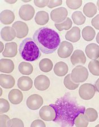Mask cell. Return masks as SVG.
Here are the masks:
<instances>
[{
  "label": "cell",
  "mask_w": 99,
  "mask_h": 127,
  "mask_svg": "<svg viewBox=\"0 0 99 127\" xmlns=\"http://www.w3.org/2000/svg\"><path fill=\"white\" fill-rule=\"evenodd\" d=\"M0 114L7 113L10 109V104L9 102L7 100L3 98L0 99Z\"/></svg>",
  "instance_id": "obj_34"
},
{
  "label": "cell",
  "mask_w": 99,
  "mask_h": 127,
  "mask_svg": "<svg viewBox=\"0 0 99 127\" xmlns=\"http://www.w3.org/2000/svg\"><path fill=\"white\" fill-rule=\"evenodd\" d=\"M96 89L92 84L85 83L81 86L79 90V95L82 99L90 100L93 98L95 95Z\"/></svg>",
  "instance_id": "obj_4"
},
{
  "label": "cell",
  "mask_w": 99,
  "mask_h": 127,
  "mask_svg": "<svg viewBox=\"0 0 99 127\" xmlns=\"http://www.w3.org/2000/svg\"><path fill=\"white\" fill-rule=\"evenodd\" d=\"M43 102V99L42 96L37 94H34L28 98L26 103L30 109L36 110L39 109L42 106Z\"/></svg>",
  "instance_id": "obj_8"
},
{
  "label": "cell",
  "mask_w": 99,
  "mask_h": 127,
  "mask_svg": "<svg viewBox=\"0 0 99 127\" xmlns=\"http://www.w3.org/2000/svg\"><path fill=\"white\" fill-rule=\"evenodd\" d=\"M64 83L66 88L70 90H74L78 88L79 84H76L73 82L71 77V74H69L64 79Z\"/></svg>",
  "instance_id": "obj_30"
},
{
  "label": "cell",
  "mask_w": 99,
  "mask_h": 127,
  "mask_svg": "<svg viewBox=\"0 0 99 127\" xmlns=\"http://www.w3.org/2000/svg\"><path fill=\"white\" fill-rule=\"evenodd\" d=\"M1 38L5 41L12 40L16 36V31L12 27L7 26L1 29Z\"/></svg>",
  "instance_id": "obj_20"
},
{
  "label": "cell",
  "mask_w": 99,
  "mask_h": 127,
  "mask_svg": "<svg viewBox=\"0 0 99 127\" xmlns=\"http://www.w3.org/2000/svg\"><path fill=\"white\" fill-rule=\"evenodd\" d=\"M96 40L97 43L99 44V32L98 34H97L96 38Z\"/></svg>",
  "instance_id": "obj_44"
},
{
  "label": "cell",
  "mask_w": 99,
  "mask_h": 127,
  "mask_svg": "<svg viewBox=\"0 0 99 127\" xmlns=\"http://www.w3.org/2000/svg\"><path fill=\"white\" fill-rule=\"evenodd\" d=\"M39 68L43 72H48L52 70L53 64L50 59L45 58L42 59L39 63Z\"/></svg>",
  "instance_id": "obj_26"
},
{
  "label": "cell",
  "mask_w": 99,
  "mask_h": 127,
  "mask_svg": "<svg viewBox=\"0 0 99 127\" xmlns=\"http://www.w3.org/2000/svg\"><path fill=\"white\" fill-rule=\"evenodd\" d=\"M97 5L98 6V9L99 10V0L97 1Z\"/></svg>",
  "instance_id": "obj_45"
},
{
  "label": "cell",
  "mask_w": 99,
  "mask_h": 127,
  "mask_svg": "<svg viewBox=\"0 0 99 127\" xmlns=\"http://www.w3.org/2000/svg\"><path fill=\"white\" fill-rule=\"evenodd\" d=\"M85 115L89 122H95L98 118V114L97 110L92 108H87L85 112Z\"/></svg>",
  "instance_id": "obj_29"
},
{
  "label": "cell",
  "mask_w": 99,
  "mask_h": 127,
  "mask_svg": "<svg viewBox=\"0 0 99 127\" xmlns=\"http://www.w3.org/2000/svg\"><path fill=\"white\" fill-rule=\"evenodd\" d=\"M72 18L74 24L77 25L83 24L86 19L81 11H79L74 12L72 14Z\"/></svg>",
  "instance_id": "obj_28"
},
{
  "label": "cell",
  "mask_w": 99,
  "mask_h": 127,
  "mask_svg": "<svg viewBox=\"0 0 99 127\" xmlns=\"http://www.w3.org/2000/svg\"><path fill=\"white\" fill-rule=\"evenodd\" d=\"M12 27L15 31L16 36L18 38H23L28 33L29 28L27 24L22 21H16L13 24Z\"/></svg>",
  "instance_id": "obj_10"
},
{
  "label": "cell",
  "mask_w": 99,
  "mask_h": 127,
  "mask_svg": "<svg viewBox=\"0 0 99 127\" xmlns=\"http://www.w3.org/2000/svg\"><path fill=\"white\" fill-rule=\"evenodd\" d=\"M96 127H99V124L98 125H97V126H96Z\"/></svg>",
  "instance_id": "obj_46"
},
{
  "label": "cell",
  "mask_w": 99,
  "mask_h": 127,
  "mask_svg": "<svg viewBox=\"0 0 99 127\" xmlns=\"http://www.w3.org/2000/svg\"><path fill=\"white\" fill-rule=\"evenodd\" d=\"M49 14L45 11H40L37 13L35 17V21L39 25H44L48 22Z\"/></svg>",
  "instance_id": "obj_23"
},
{
  "label": "cell",
  "mask_w": 99,
  "mask_h": 127,
  "mask_svg": "<svg viewBox=\"0 0 99 127\" xmlns=\"http://www.w3.org/2000/svg\"><path fill=\"white\" fill-rule=\"evenodd\" d=\"M35 13L34 9L31 5H24L19 9V14L20 17L23 20H31L33 17Z\"/></svg>",
  "instance_id": "obj_9"
},
{
  "label": "cell",
  "mask_w": 99,
  "mask_h": 127,
  "mask_svg": "<svg viewBox=\"0 0 99 127\" xmlns=\"http://www.w3.org/2000/svg\"><path fill=\"white\" fill-rule=\"evenodd\" d=\"M39 116L42 119L46 121H50L55 119V110L52 106L45 105L43 106L39 112Z\"/></svg>",
  "instance_id": "obj_7"
},
{
  "label": "cell",
  "mask_w": 99,
  "mask_h": 127,
  "mask_svg": "<svg viewBox=\"0 0 99 127\" xmlns=\"http://www.w3.org/2000/svg\"><path fill=\"white\" fill-rule=\"evenodd\" d=\"M82 35L84 40L87 41H91L95 37V31L93 28L90 26H87L82 30Z\"/></svg>",
  "instance_id": "obj_25"
},
{
  "label": "cell",
  "mask_w": 99,
  "mask_h": 127,
  "mask_svg": "<svg viewBox=\"0 0 99 127\" xmlns=\"http://www.w3.org/2000/svg\"><path fill=\"white\" fill-rule=\"evenodd\" d=\"M15 81L12 76L1 74L0 75V85L5 89H9L12 88L15 85Z\"/></svg>",
  "instance_id": "obj_16"
},
{
  "label": "cell",
  "mask_w": 99,
  "mask_h": 127,
  "mask_svg": "<svg viewBox=\"0 0 99 127\" xmlns=\"http://www.w3.org/2000/svg\"><path fill=\"white\" fill-rule=\"evenodd\" d=\"M88 76V70L81 65L77 66L73 70L71 74V78L72 81L77 83L85 81Z\"/></svg>",
  "instance_id": "obj_3"
},
{
  "label": "cell",
  "mask_w": 99,
  "mask_h": 127,
  "mask_svg": "<svg viewBox=\"0 0 99 127\" xmlns=\"http://www.w3.org/2000/svg\"><path fill=\"white\" fill-rule=\"evenodd\" d=\"M15 16L14 13L9 10H5L0 13V21L5 25L11 24L14 20Z\"/></svg>",
  "instance_id": "obj_22"
},
{
  "label": "cell",
  "mask_w": 99,
  "mask_h": 127,
  "mask_svg": "<svg viewBox=\"0 0 99 127\" xmlns=\"http://www.w3.org/2000/svg\"><path fill=\"white\" fill-rule=\"evenodd\" d=\"M10 120L9 117L5 115H0V127H8L7 123Z\"/></svg>",
  "instance_id": "obj_37"
},
{
  "label": "cell",
  "mask_w": 99,
  "mask_h": 127,
  "mask_svg": "<svg viewBox=\"0 0 99 127\" xmlns=\"http://www.w3.org/2000/svg\"><path fill=\"white\" fill-rule=\"evenodd\" d=\"M68 15L67 10L65 7H61L54 9L50 13L51 19L54 22H62L66 18Z\"/></svg>",
  "instance_id": "obj_5"
},
{
  "label": "cell",
  "mask_w": 99,
  "mask_h": 127,
  "mask_svg": "<svg viewBox=\"0 0 99 127\" xmlns=\"http://www.w3.org/2000/svg\"></svg>",
  "instance_id": "obj_47"
},
{
  "label": "cell",
  "mask_w": 99,
  "mask_h": 127,
  "mask_svg": "<svg viewBox=\"0 0 99 127\" xmlns=\"http://www.w3.org/2000/svg\"><path fill=\"white\" fill-rule=\"evenodd\" d=\"M71 61L73 65H76L79 64L84 65L86 62V58L83 51L75 50L71 57Z\"/></svg>",
  "instance_id": "obj_12"
},
{
  "label": "cell",
  "mask_w": 99,
  "mask_h": 127,
  "mask_svg": "<svg viewBox=\"0 0 99 127\" xmlns=\"http://www.w3.org/2000/svg\"><path fill=\"white\" fill-rule=\"evenodd\" d=\"M66 4L70 9L75 10L78 9L82 5V0H67Z\"/></svg>",
  "instance_id": "obj_35"
},
{
  "label": "cell",
  "mask_w": 99,
  "mask_h": 127,
  "mask_svg": "<svg viewBox=\"0 0 99 127\" xmlns=\"http://www.w3.org/2000/svg\"><path fill=\"white\" fill-rule=\"evenodd\" d=\"M85 52L87 57L95 60L99 57V46L95 43H91L86 47Z\"/></svg>",
  "instance_id": "obj_13"
},
{
  "label": "cell",
  "mask_w": 99,
  "mask_h": 127,
  "mask_svg": "<svg viewBox=\"0 0 99 127\" xmlns=\"http://www.w3.org/2000/svg\"><path fill=\"white\" fill-rule=\"evenodd\" d=\"M19 70L20 72L23 75H29L32 73L33 67L30 63L23 62L19 64Z\"/></svg>",
  "instance_id": "obj_27"
},
{
  "label": "cell",
  "mask_w": 99,
  "mask_h": 127,
  "mask_svg": "<svg viewBox=\"0 0 99 127\" xmlns=\"http://www.w3.org/2000/svg\"><path fill=\"white\" fill-rule=\"evenodd\" d=\"M84 14L87 17L92 18L97 14V8L95 5L92 2L87 3L83 9Z\"/></svg>",
  "instance_id": "obj_24"
},
{
  "label": "cell",
  "mask_w": 99,
  "mask_h": 127,
  "mask_svg": "<svg viewBox=\"0 0 99 127\" xmlns=\"http://www.w3.org/2000/svg\"><path fill=\"white\" fill-rule=\"evenodd\" d=\"M80 28L75 26L74 27L70 30L67 32L65 36V38L71 42H76L80 39Z\"/></svg>",
  "instance_id": "obj_18"
},
{
  "label": "cell",
  "mask_w": 99,
  "mask_h": 127,
  "mask_svg": "<svg viewBox=\"0 0 99 127\" xmlns=\"http://www.w3.org/2000/svg\"><path fill=\"white\" fill-rule=\"evenodd\" d=\"M7 125L8 127H24L22 120L16 118L10 120L8 122Z\"/></svg>",
  "instance_id": "obj_36"
},
{
  "label": "cell",
  "mask_w": 99,
  "mask_h": 127,
  "mask_svg": "<svg viewBox=\"0 0 99 127\" xmlns=\"http://www.w3.org/2000/svg\"><path fill=\"white\" fill-rule=\"evenodd\" d=\"M91 23L92 26L94 28L99 30V14L92 19Z\"/></svg>",
  "instance_id": "obj_41"
},
{
  "label": "cell",
  "mask_w": 99,
  "mask_h": 127,
  "mask_svg": "<svg viewBox=\"0 0 99 127\" xmlns=\"http://www.w3.org/2000/svg\"><path fill=\"white\" fill-rule=\"evenodd\" d=\"M69 68L67 64L63 62L57 63L54 66V71L57 76L63 77L68 72Z\"/></svg>",
  "instance_id": "obj_21"
},
{
  "label": "cell",
  "mask_w": 99,
  "mask_h": 127,
  "mask_svg": "<svg viewBox=\"0 0 99 127\" xmlns=\"http://www.w3.org/2000/svg\"><path fill=\"white\" fill-rule=\"evenodd\" d=\"M74 49L73 46L71 43L66 41H63L58 50V54L61 58H67L72 54Z\"/></svg>",
  "instance_id": "obj_6"
},
{
  "label": "cell",
  "mask_w": 99,
  "mask_h": 127,
  "mask_svg": "<svg viewBox=\"0 0 99 127\" xmlns=\"http://www.w3.org/2000/svg\"><path fill=\"white\" fill-rule=\"evenodd\" d=\"M89 121L85 115L80 114L76 119L75 124L77 127H87Z\"/></svg>",
  "instance_id": "obj_33"
},
{
  "label": "cell",
  "mask_w": 99,
  "mask_h": 127,
  "mask_svg": "<svg viewBox=\"0 0 99 127\" xmlns=\"http://www.w3.org/2000/svg\"><path fill=\"white\" fill-rule=\"evenodd\" d=\"M8 98L11 103L13 104H19L22 101L23 95L19 90L14 89L11 91L8 95Z\"/></svg>",
  "instance_id": "obj_17"
},
{
  "label": "cell",
  "mask_w": 99,
  "mask_h": 127,
  "mask_svg": "<svg viewBox=\"0 0 99 127\" xmlns=\"http://www.w3.org/2000/svg\"><path fill=\"white\" fill-rule=\"evenodd\" d=\"M88 68L92 75L99 76V61L93 60L90 61L88 64Z\"/></svg>",
  "instance_id": "obj_31"
},
{
  "label": "cell",
  "mask_w": 99,
  "mask_h": 127,
  "mask_svg": "<svg viewBox=\"0 0 99 127\" xmlns=\"http://www.w3.org/2000/svg\"><path fill=\"white\" fill-rule=\"evenodd\" d=\"M31 127H46L45 124L42 120H37L32 122Z\"/></svg>",
  "instance_id": "obj_40"
},
{
  "label": "cell",
  "mask_w": 99,
  "mask_h": 127,
  "mask_svg": "<svg viewBox=\"0 0 99 127\" xmlns=\"http://www.w3.org/2000/svg\"><path fill=\"white\" fill-rule=\"evenodd\" d=\"M19 50L21 57L28 62L37 60L41 56L39 47L31 38H27L23 41Z\"/></svg>",
  "instance_id": "obj_2"
},
{
  "label": "cell",
  "mask_w": 99,
  "mask_h": 127,
  "mask_svg": "<svg viewBox=\"0 0 99 127\" xmlns=\"http://www.w3.org/2000/svg\"><path fill=\"white\" fill-rule=\"evenodd\" d=\"M50 85V81L49 79L45 75H39L35 79L34 86L38 90L44 91L47 90Z\"/></svg>",
  "instance_id": "obj_11"
},
{
  "label": "cell",
  "mask_w": 99,
  "mask_h": 127,
  "mask_svg": "<svg viewBox=\"0 0 99 127\" xmlns=\"http://www.w3.org/2000/svg\"><path fill=\"white\" fill-rule=\"evenodd\" d=\"M0 70L4 73H10L14 69V64L13 61L9 59H1L0 62Z\"/></svg>",
  "instance_id": "obj_19"
},
{
  "label": "cell",
  "mask_w": 99,
  "mask_h": 127,
  "mask_svg": "<svg viewBox=\"0 0 99 127\" xmlns=\"http://www.w3.org/2000/svg\"><path fill=\"white\" fill-rule=\"evenodd\" d=\"M95 87L97 91L99 93V78L97 80L95 84Z\"/></svg>",
  "instance_id": "obj_42"
},
{
  "label": "cell",
  "mask_w": 99,
  "mask_h": 127,
  "mask_svg": "<svg viewBox=\"0 0 99 127\" xmlns=\"http://www.w3.org/2000/svg\"><path fill=\"white\" fill-rule=\"evenodd\" d=\"M33 37L41 51L45 54H52L55 52L60 43V37L58 33L47 27L37 29Z\"/></svg>",
  "instance_id": "obj_1"
},
{
  "label": "cell",
  "mask_w": 99,
  "mask_h": 127,
  "mask_svg": "<svg viewBox=\"0 0 99 127\" xmlns=\"http://www.w3.org/2000/svg\"><path fill=\"white\" fill-rule=\"evenodd\" d=\"M33 82L32 79L29 77L23 76L19 79L18 86L23 91H27L32 88Z\"/></svg>",
  "instance_id": "obj_15"
},
{
  "label": "cell",
  "mask_w": 99,
  "mask_h": 127,
  "mask_svg": "<svg viewBox=\"0 0 99 127\" xmlns=\"http://www.w3.org/2000/svg\"><path fill=\"white\" fill-rule=\"evenodd\" d=\"M49 0H34L35 4L40 8H43L48 5L49 2Z\"/></svg>",
  "instance_id": "obj_38"
},
{
  "label": "cell",
  "mask_w": 99,
  "mask_h": 127,
  "mask_svg": "<svg viewBox=\"0 0 99 127\" xmlns=\"http://www.w3.org/2000/svg\"><path fill=\"white\" fill-rule=\"evenodd\" d=\"M18 46L15 42L7 43L5 44V48L2 55L5 57H14L17 53Z\"/></svg>",
  "instance_id": "obj_14"
},
{
  "label": "cell",
  "mask_w": 99,
  "mask_h": 127,
  "mask_svg": "<svg viewBox=\"0 0 99 127\" xmlns=\"http://www.w3.org/2000/svg\"><path fill=\"white\" fill-rule=\"evenodd\" d=\"M6 2L9 3L10 4H14L16 3L17 0H5Z\"/></svg>",
  "instance_id": "obj_43"
},
{
  "label": "cell",
  "mask_w": 99,
  "mask_h": 127,
  "mask_svg": "<svg viewBox=\"0 0 99 127\" xmlns=\"http://www.w3.org/2000/svg\"><path fill=\"white\" fill-rule=\"evenodd\" d=\"M62 0H50L47 5L50 8H52L61 5L62 4Z\"/></svg>",
  "instance_id": "obj_39"
},
{
  "label": "cell",
  "mask_w": 99,
  "mask_h": 127,
  "mask_svg": "<svg viewBox=\"0 0 99 127\" xmlns=\"http://www.w3.org/2000/svg\"><path fill=\"white\" fill-rule=\"evenodd\" d=\"M72 21L70 18H67L66 20L64 22L60 24H55V26L57 29L59 31H61L64 30H68L72 27Z\"/></svg>",
  "instance_id": "obj_32"
}]
</instances>
